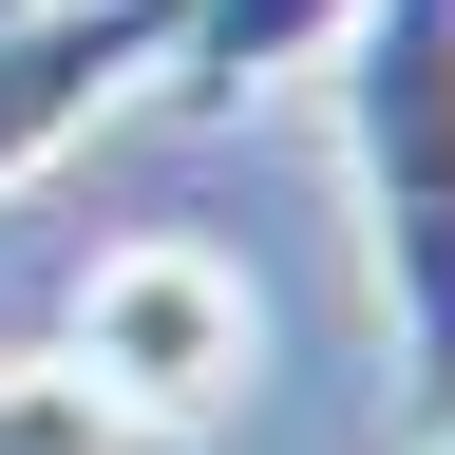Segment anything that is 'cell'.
<instances>
[{"mask_svg":"<svg viewBox=\"0 0 455 455\" xmlns=\"http://www.w3.org/2000/svg\"><path fill=\"white\" fill-rule=\"evenodd\" d=\"M341 95V209H361V304L398 341V398L455 418V0H361L323 38Z\"/></svg>","mask_w":455,"mask_h":455,"instance_id":"1","label":"cell"},{"mask_svg":"<svg viewBox=\"0 0 455 455\" xmlns=\"http://www.w3.org/2000/svg\"><path fill=\"white\" fill-rule=\"evenodd\" d=\"M57 361H76L133 436H190V418H228V398L266 379V304H247V266H228V247L133 228V247H95V266H76Z\"/></svg>","mask_w":455,"mask_h":455,"instance_id":"2","label":"cell"},{"mask_svg":"<svg viewBox=\"0 0 455 455\" xmlns=\"http://www.w3.org/2000/svg\"><path fill=\"white\" fill-rule=\"evenodd\" d=\"M171 20L190 0H20L0 20V190H38L95 114H133L171 76Z\"/></svg>","mask_w":455,"mask_h":455,"instance_id":"3","label":"cell"},{"mask_svg":"<svg viewBox=\"0 0 455 455\" xmlns=\"http://www.w3.org/2000/svg\"><path fill=\"white\" fill-rule=\"evenodd\" d=\"M341 20H361V0H190V20H171V76H152V114H190V133H228V114L304 95Z\"/></svg>","mask_w":455,"mask_h":455,"instance_id":"4","label":"cell"},{"mask_svg":"<svg viewBox=\"0 0 455 455\" xmlns=\"http://www.w3.org/2000/svg\"><path fill=\"white\" fill-rule=\"evenodd\" d=\"M0 455H133V418L76 361H0Z\"/></svg>","mask_w":455,"mask_h":455,"instance_id":"5","label":"cell"},{"mask_svg":"<svg viewBox=\"0 0 455 455\" xmlns=\"http://www.w3.org/2000/svg\"><path fill=\"white\" fill-rule=\"evenodd\" d=\"M436 455H455V418H436Z\"/></svg>","mask_w":455,"mask_h":455,"instance_id":"6","label":"cell"}]
</instances>
